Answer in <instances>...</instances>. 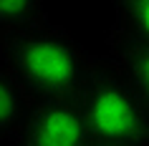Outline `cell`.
<instances>
[{
  "label": "cell",
  "instance_id": "cell-1",
  "mask_svg": "<svg viewBox=\"0 0 149 146\" xmlns=\"http://www.w3.org/2000/svg\"><path fill=\"white\" fill-rule=\"evenodd\" d=\"M5 68L36 101L76 98L94 61L68 33L46 20L0 30Z\"/></svg>",
  "mask_w": 149,
  "mask_h": 146
},
{
  "label": "cell",
  "instance_id": "cell-2",
  "mask_svg": "<svg viewBox=\"0 0 149 146\" xmlns=\"http://www.w3.org/2000/svg\"><path fill=\"white\" fill-rule=\"evenodd\" d=\"M76 98L96 144L149 141V106L126 78H119L94 63Z\"/></svg>",
  "mask_w": 149,
  "mask_h": 146
},
{
  "label": "cell",
  "instance_id": "cell-3",
  "mask_svg": "<svg viewBox=\"0 0 149 146\" xmlns=\"http://www.w3.org/2000/svg\"><path fill=\"white\" fill-rule=\"evenodd\" d=\"M25 146H84L96 144L88 129L79 98L38 101V106L25 116L15 134L8 138Z\"/></svg>",
  "mask_w": 149,
  "mask_h": 146
},
{
  "label": "cell",
  "instance_id": "cell-4",
  "mask_svg": "<svg viewBox=\"0 0 149 146\" xmlns=\"http://www.w3.org/2000/svg\"><path fill=\"white\" fill-rule=\"evenodd\" d=\"M116 25L114 40L121 48L149 43V0H114Z\"/></svg>",
  "mask_w": 149,
  "mask_h": 146
},
{
  "label": "cell",
  "instance_id": "cell-5",
  "mask_svg": "<svg viewBox=\"0 0 149 146\" xmlns=\"http://www.w3.org/2000/svg\"><path fill=\"white\" fill-rule=\"evenodd\" d=\"M23 121V96L10 71L0 68V138H10Z\"/></svg>",
  "mask_w": 149,
  "mask_h": 146
},
{
  "label": "cell",
  "instance_id": "cell-6",
  "mask_svg": "<svg viewBox=\"0 0 149 146\" xmlns=\"http://www.w3.org/2000/svg\"><path fill=\"white\" fill-rule=\"evenodd\" d=\"M124 71L132 88L149 106V43L124 48Z\"/></svg>",
  "mask_w": 149,
  "mask_h": 146
},
{
  "label": "cell",
  "instance_id": "cell-7",
  "mask_svg": "<svg viewBox=\"0 0 149 146\" xmlns=\"http://www.w3.org/2000/svg\"><path fill=\"white\" fill-rule=\"evenodd\" d=\"M43 20V0H0V30Z\"/></svg>",
  "mask_w": 149,
  "mask_h": 146
}]
</instances>
